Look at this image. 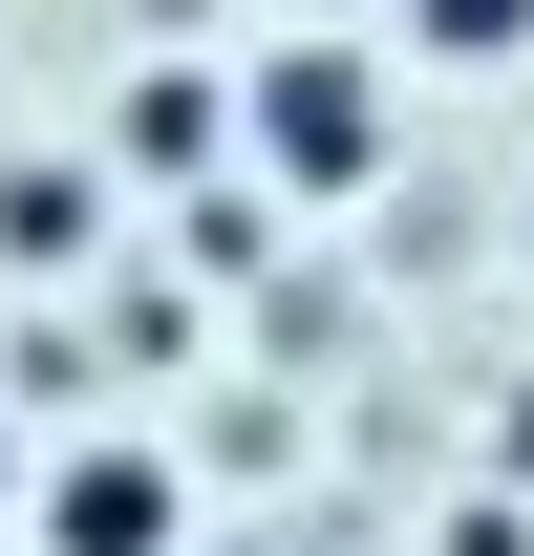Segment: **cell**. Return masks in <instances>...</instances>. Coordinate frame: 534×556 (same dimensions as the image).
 <instances>
[{
	"label": "cell",
	"mask_w": 534,
	"mask_h": 556,
	"mask_svg": "<svg viewBox=\"0 0 534 556\" xmlns=\"http://www.w3.org/2000/svg\"><path fill=\"white\" fill-rule=\"evenodd\" d=\"M257 150L300 172V193H364V172H385V86H364V65L321 43V22H300V43L257 65Z\"/></svg>",
	"instance_id": "obj_1"
},
{
	"label": "cell",
	"mask_w": 534,
	"mask_h": 556,
	"mask_svg": "<svg viewBox=\"0 0 534 556\" xmlns=\"http://www.w3.org/2000/svg\"><path fill=\"white\" fill-rule=\"evenodd\" d=\"M43 556H171V471L150 450H65L43 471Z\"/></svg>",
	"instance_id": "obj_2"
},
{
	"label": "cell",
	"mask_w": 534,
	"mask_h": 556,
	"mask_svg": "<svg viewBox=\"0 0 534 556\" xmlns=\"http://www.w3.org/2000/svg\"><path fill=\"white\" fill-rule=\"evenodd\" d=\"M406 22H428L449 65H513V43H534V0H406Z\"/></svg>",
	"instance_id": "obj_3"
},
{
	"label": "cell",
	"mask_w": 534,
	"mask_h": 556,
	"mask_svg": "<svg viewBox=\"0 0 534 556\" xmlns=\"http://www.w3.org/2000/svg\"><path fill=\"white\" fill-rule=\"evenodd\" d=\"M449 556H534V535H513V514H449Z\"/></svg>",
	"instance_id": "obj_4"
},
{
	"label": "cell",
	"mask_w": 534,
	"mask_h": 556,
	"mask_svg": "<svg viewBox=\"0 0 534 556\" xmlns=\"http://www.w3.org/2000/svg\"><path fill=\"white\" fill-rule=\"evenodd\" d=\"M278 22H321V0H278Z\"/></svg>",
	"instance_id": "obj_5"
},
{
	"label": "cell",
	"mask_w": 534,
	"mask_h": 556,
	"mask_svg": "<svg viewBox=\"0 0 534 556\" xmlns=\"http://www.w3.org/2000/svg\"><path fill=\"white\" fill-rule=\"evenodd\" d=\"M0 492H22V450H0Z\"/></svg>",
	"instance_id": "obj_6"
}]
</instances>
